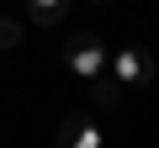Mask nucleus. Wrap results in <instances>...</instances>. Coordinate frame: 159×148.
<instances>
[{
  "instance_id": "obj_1",
  "label": "nucleus",
  "mask_w": 159,
  "mask_h": 148,
  "mask_svg": "<svg viewBox=\"0 0 159 148\" xmlns=\"http://www.w3.org/2000/svg\"><path fill=\"white\" fill-rule=\"evenodd\" d=\"M69 69L85 74V80H96V74L106 69V48H101L96 37H74V42H69Z\"/></svg>"
},
{
  "instance_id": "obj_2",
  "label": "nucleus",
  "mask_w": 159,
  "mask_h": 148,
  "mask_svg": "<svg viewBox=\"0 0 159 148\" xmlns=\"http://www.w3.org/2000/svg\"><path fill=\"white\" fill-rule=\"evenodd\" d=\"M58 148H101V137H96V127H90L85 116H64V127H58Z\"/></svg>"
},
{
  "instance_id": "obj_3",
  "label": "nucleus",
  "mask_w": 159,
  "mask_h": 148,
  "mask_svg": "<svg viewBox=\"0 0 159 148\" xmlns=\"http://www.w3.org/2000/svg\"><path fill=\"white\" fill-rule=\"evenodd\" d=\"M27 11H32L37 27H53V21L64 16V0H27Z\"/></svg>"
},
{
  "instance_id": "obj_4",
  "label": "nucleus",
  "mask_w": 159,
  "mask_h": 148,
  "mask_svg": "<svg viewBox=\"0 0 159 148\" xmlns=\"http://www.w3.org/2000/svg\"><path fill=\"white\" fill-rule=\"evenodd\" d=\"M117 69H122V80H127V85H133V80H143V74H148V63H143L138 53H122V58H117Z\"/></svg>"
},
{
  "instance_id": "obj_5",
  "label": "nucleus",
  "mask_w": 159,
  "mask_h": 148,
  "mask_svg": "<svg viewBox=\"0 0 159 148\" xmlns=\"http://www.w3.org/2000/svg\"><path fill=\"white\" fill-rule=\"evenodd\" d=\"M16 37H21V27H16V21H0V48H11Z\"/></svg>"
}]
</instances>
